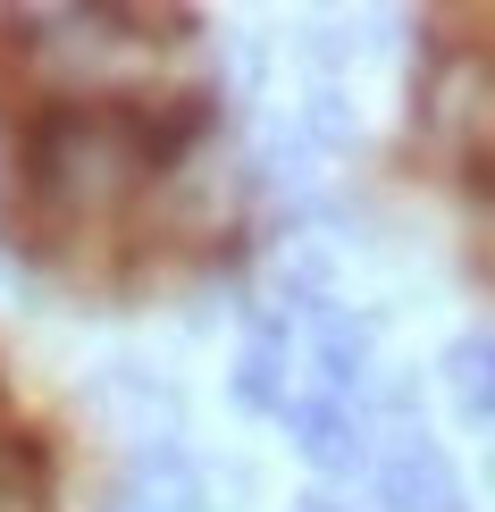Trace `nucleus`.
Instances as JSON below:
<instances>
[{"instance_id":"39448f33","label":"nucleus","mask_w":495,"mask_h":512,"mask_svg":"<svg viewBox=\"0 0 495 512\" xmlns=\"http://www.w3.org/2000/svg\"><path fill=\"white\" fill-rule=\"evenodd\" d=\"M93 412L126 437V454H152V445H177V387L152 378L143 361H110L93 378Z\"/></svg>"},{"instance_id":"7ed1b4c3","label":"nucleus","mask_w":495,"mask_h":512,"mask_svg":"<svg viewBox=\"0 0 495 512\" xmlns=\"http://www.w3.org/2000/svg\"><path fill=\"white\" fill-rule=\"evenodd\" d=\"M370 487H378L386 512H470L454 462H445V445L428 437V429L378 437V471H370Z\"/></svg>"},{"instance_id":"6e6552de","label":"nucleus","mask_w":495,"mask_h":512,"mask_svg":"<svg viewBox=\"0 0 495 512\" xmlns=\"http://www.w3.org/2000/svg\"><path fill=\"white\" fill-rule=\"evenodd\" d=\"M202 471L185 462V445H152V454H126V471L110 487V512H202Z\"/></svg>"},{"instance_id":"20e7f679","label":"nucleus","mask_w":495,"mask_h":512,"mask_svg":"<svg viewBox=\"0 0 495 512\" xmlns=\"http://www.w3.org/2000/svg\"><path fill=\"white\" fill-rule=\"evenodd\" d=\"M370 353H378V319L370 311H311V336H303V361H311V387L319 395H336V403H361L378 387V370H370Z\"/></svg>"},{"instance_id":"f03ea898","label":"nucleus","mask_w":495,"mask_h":512,"mask_svg":"<svg viewBox=\"0 0 495 512\" xmlns=\"http://www.w3.org/2000/svg\"><path fill=\"white\" fill-rule=\"evenodd\" d=\"M277 420H286V437L303 445V462H311V471H328V479L378 471V429H370V412H361V403H336V395L303 387V395H294Z\"/></svg>"},{"instance_id":"f257e3e1","label":"nucleus","mask_w":495,"mask_h":512,"mask_svg":"<svg viewBox=\"0 0 495 512\" xmlns=\"http://www.w3.org/2000/svg\"><path fill=\"white\" fill-rule=\"evenodd\" d=\"M152 177L160 168L143 152V135H135V118H126L118 93H51L26 118V194L68 227L110 219Z\"/></svg>"},{"instance_id":"9b49d317","label":"nucleus","mask_w":495,"mask_h":512,"mask_svg":"<svg viewBox=\"0 0 495 512\" xmlns=\"http://www.w3.org/2000/svg\"><path fill=\"white\" fill-rule=\"evenodd\" d=\"M303 512H336V504H303Z\"/></svg>"},{"instance_id":"1a4fd4ad","label":"nucleus","mask_w":495,"mask_h":512,"mask_svg":"<svg viewBox=\"0 0 495 512\" xmlns=\"http://www.w3.org/2000/svg\"><path fill=\"white\" fill-rule=\"evenodd\" d=\"M437 370H445V395H454V412L470 420V429H487V420H495V336H487V328L454 336Z\"/></svg>"},{"instance_id":"9d476101","label":"nucleus","mask_w":495,"mask_h":512,"mask_svg":"<svg viewBox=\"0 0 495 512\" xmlns=\"http://www.w3.org/2000/svg\"><path fill=\"white\" fill-rule=\"evenodd\" d=\"M0 512H51V462L34 437H0Z\"/></svg>"},{"instance_id":"423d86ee","label":"nucleus","mask_w":495,"mask_h":512,"mask_svg":"<svg viewBox=\"0 0 495 512\" xmlns=\"http://www.w3.org/2000/svg\"><path fill=\"white\" fill-rule=\"evenodd\" d=\"M294 370H303V336H294L286 311H252L244 328V353H235V403L244 412H286L294 395Z\"/></svg>"},{"instance_id":"0eeeda50","label":"nucleus","mask_w":495,"mask_h":512,"mask_svg":"<svg viewBox=\"0 0 495 512\" xmlns=\"http://www.w3.org/2000/svg\"><path fill=\"white\" fill-rule=\"evenodd\" d=\"M126 118H135V135H143V152H152V168L168 177V168H177L193 143H202V126H210V93L202 84H126Z\"/></svg>"}]
</instances>
